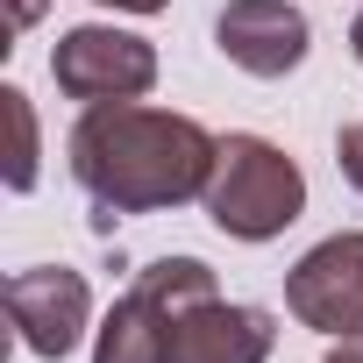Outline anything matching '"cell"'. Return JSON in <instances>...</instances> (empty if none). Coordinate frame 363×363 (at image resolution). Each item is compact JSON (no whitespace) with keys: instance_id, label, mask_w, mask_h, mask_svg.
Masks as SVG:
<instances>
[{"instance_id":"cell-2","label":"cell","mask_w":363,"mask_h":363,"mask_svg":"<svg viewBox=\"0 0 363 363\" xmlns=\"http://www.w3.org/2000/svg\"><path fill=\"white\" fill-rule=\"evenodd\" d=\"M306 207V178L299 164L264 143V135H221L214 178H207V221L235 242H271L299 221Z\"/></svg>"},{"instance_id":"cell-3","label":"cell","mask_w":363,"mask_h":363,"mask_svg":"<svg viewBox=\"0 0 363 363\" xmlns=\"http://www.w3.org/2000/svg\"><path fill=\"white\" fill-rule=\"evenodd\" d=\"M50 72H57V86H65L72 100H86V107H100V100H143V93L157 86V50H150L143 36H128V29L86 22V29H72V36L50 50Z\"/></svg>"},{"instance_id":"cell-6","label":"cell","mask_w":363,"mask_h":363,"mask_svg":"<svg viewBox=\"0 0 363 363\" xmlns=\"http://www.w3.org/2000/svg\"><path fill=\"white\" fill-rule=\"evenodd\" d=\"M214 43H221V57L242 65L250 79H285V72L306 57L313 29H306V15L292 8V0H228L221 22H214Z\"/></svg>"},{"instance_id":"cell-5","label":"cell","mask_w":363,"mask_h":363,"mask_svg":"<svg viewBox=\"0 0 363 363\" xmlns=\"http://www.w3.org/2000/svg\"><path fill=\"white\" fill-rule=\"evenodd\" d=\"M86 313H93V292L65 264H36V271L8 278V320L22 328L29 356H72L86 335Z\"/></svg>"},{"instance_id":"cell-12","label":"cell","mask_w":363,"mask_h":363,"mask_svg":"<svg viewBox=\"0 0 363 363\" xmlns=\"http://www.w3.org/2000/svg\"><path fill=\"white\" fill-rule=\"evenodd\" d=\"M100 8H121V15H164L171 0H100Z\"/></svg>"},{"instance_id":"cell-14","label":"cell","mask_w":363,"mask_h":363,"mask_svg":"<svg viewBox=\"0 0 363 363\" xmlns=\"http://www.w3.org/2000/svg\"><path fill=\"white\" fill-rule=\"evenodd\" d=\"M349 50H356V65H363V15L349 22Z\"/></svg>"},{"instance_id":"cell-10","label":"cell","mask_w":363,"mask_h":363,"mask_svg":"<svg viewBox=\"0 0 363 363\" xmlns=\"http://www.w3.org/2000/svg\"><path fill=\"white\" fill-rule=\"evenodd\" d=\"M335 164H342V178H349V186L363 193V128H356V121L335 135Z\"/></svg>"},{"instance_id":"cell-8","label":"cell","mask_w":363,"mask_h":363,"mask_svg":"<svg viewBox=\"0 0 363 363\" xmlns=\"http://www.w3.org/2000/svg\"><path fill=\"white\" fill-rule=\"evenodd\" d=\"M93 363H164V328H157V313H150L135 292H128V299H114V313H107V328H100Z\"/></svg>"},{"instance_id":"cell-4","label":"cell","mask_w":363,"mask_h":363,"mask_svg":"<svg viewBox=\"0 0 363 363\" xmlns=\"http://www.w3.org/2000/svg\"><path fill=\"white\" fill-rule=\"evenodd\" d=\"M285 306L320 335H356L363 328V235H328L320 250H306L285 278Z\"/></svg>"},{"instance_id":"cell-11","label":"cell","mask_w":363,"mask_h":363,"mask_svg":"<svg viewBox=\"0 0 363 363\" xmlns=\"http://www.w3.org/2000/svg\"><path fill=\"white\" fill-rule=\"evenodd\" d=\"M43 15V0H8V29H29Z\"/></svg>"},{"instance_id":"cell-9","label":"cell","mask_w":363,"mask_h":363,"mask_svg":"<svg viewBox=\"0 0 363 363\" xmlns=\"http://www.w3.org/2000/svg\"><path fill=\"white\" fill-rule=\"evenodd\" d=\"M0 114H8V186L29 193L36 186V107L22 86H0Z\"/></svg>"},{"instance_id":"cell-7","label":"cell","mask_w":363,"mask_h":363,"mask_svg":"<svg viewBox=\"0 0 363 363\" xmlns=\"http://www.w3.org/2000/svg\"><path fill=\"white\" fill-rule=\"evenodd\" d=\"M264 356H271V313L228 306L221 292L164 328V363H264Z\"/></svg>"},{"instance_id":"cell-1","label":"cell","mask_w":363,"mask_h":363,"mask_svg":"<svg viewBox=\"0 0 363 363\" xmlns=\"http://www.w3.org/2000/svg\"><path fill=\"white\" fill-rule=\"evenodd\" d=\"M214 157H221V135H207L193 114H164L135 100H100L72 128V178L107 214L207 200Z\"/></svg>"},{"instance_id":"cell-13","label":"cell","mask_w":363,"mask_h":363,"mask_svg":"<svg viewBox=\"0 0 363 363\" xmlns=\"http://www.w3.org/2000/svg\"><path fill=\"white\" fill-rule=\"evenodd\" d=\"M328 363H363V328H356V335H342V342H335V356H328Z\"/></svg>"}]
</instances>
